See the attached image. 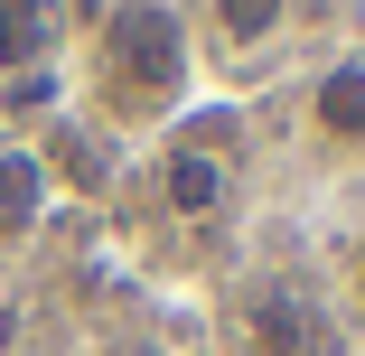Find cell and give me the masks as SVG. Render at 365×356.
I'll use <instances>...</instances> for the list:
<instances>
[{
	"mask_svg": "<svg viewBox=\"0 0 365 356\" xmlns=\"http://www.w3.org/2000/svg\"><path fill=\"white\" fill-rule=\"evenodd\" d=\"M197 76L206 66L187 38V0H103V19L85 29V56H76V103L140 151L197 103Z\"/></svg>",
	"mask_w": 365,
	"mask_h": 356,
	"instance_id": "obj_1",
	"label": "cell"
},
{
	"mask_svg": "<svg viewBox=\"0 0 365 356\" xmlns=\"http://www.w3.org/2000/svg\"><path fill=\"white\" fill-rule=\"evenodd\" d=\"M140 178H150V206L169 225H215L225 206L244 197V169H253V131L235 103H187L160 141L150 160H131Z\"/></svg>",
	"mask_w": 365,
	"mask_h": 356,
	"instance_id": "obj_2",
	"label": "cell"
},
{
	"mask_svg": "<svg viewBox=\"0 0 365 356\" xmlns=\"http://www.w3.org/2000/svg\"><path fill=\"white\" fill-rule=\"evenodd\" d=\"M290 29H300V0H187V38H197V66L206 76H262V66L290 47Z\"/></svg>",
	"mask_w": 365,
	"mask_h": 356,
	"instance_id": "obj_3",
	"label": "cell"
},
{
	"mask_svg": "<svg viewBox=\"0 0 365 356\" xmlns=\"http://www.w3.org/2000/svg\"><path fill=\"white\" fill-rule=\"evenodd\" d=\"M29 151H38V169H47V197L66 188V197H85V206H113V197L131 188V141L103 131L85 103H66L56 122H38Z\"/></svg>",
	"mask_w": 365,
	"mask_h": 356,
	"instance_id": "obj_4",
	"label": "cell"
},
{
	"mask_svg": "<svg viewBox=\"0 0 365 356\" xmlns=\"http://www.w3.org/2000/svg\"><path fill=\"white\" fill-rule=\"evenodd\" d=\"M300 131L328 160H365V47H337L300 85Z\"/></svg>",
	"mask_w": 365,
	"mask_h": 356,
	"instance_id": "obj_5",
	"label": "cell"
},
{
	"mask_svg": "<svg viewBox=\"0 0 365 356\" xmlns=\"http://www.w3.org/2000/svg\"><path fill=\"white\" fill-rule=\"evenodd\" d=\"M244 328H253V356H337V347H346V337H337V310H319L309 291H290V281L253 291Z\"/></svg>",
	"mask_w": 365,
	"mask_h": 356,
	"instance_id": "obj_6",
	"label": "cell"
},
{
	"mask_svg": "<svg viewBox=\"0 0 365 356\" xmlns=\"http://www.w3.org/2000/svg\"><path fill=\"white\" fill-rule=\"evenodd\" d=\"M38 225H47V169L29 151V131H0V263H19Z\"/></svg>",
	"mask_w": 365,
	"mask_h": 356,
	"instance_id": "obj_7",
	"label": "cell"
},
{
	"mask_svg": "<svg viewBox=\"0 0 365 356\" xmlns=\"http://www.w3.org/2000/svg\"><path fill=\"white\" fill-rule=\"evenodd\" d=\"M66 47V0H0V85L56 66Z\"/></svg>",
	"mask_w": 365,
	"mask_h": 356,
	"instance_id": "obj_8",
	"label": "cell"
},
{
	"mask_svg": "<svg viewBox=\"0 0 365 356\" xmlns=\"http://www.w3.org/2000/svg\"><path fill=\"white\" fill-rule=\"evenodd\" d=\"M337 300H346V319H365V225L337 244Z\"/></svg>",
	"mask_w": 365,
	"mask_h": 356,
	"instance_id": "obj_9",
	"label": "cell"
},
{
	"mask_svg": "<svg viewBox=\"0 0 365 356\" xmlns=\"http://www.w3.org/2000/svg\"><path fill=\"white\" fill-rule=\"evenodd\" d=\"M356 47H365V38H356Z\"/></svg>",
	"mask_w": 365,
	"mask_h": 356,
	"instance_id": "obj_10",
	"label": "cell"
}]
</instances>
